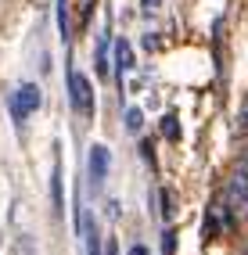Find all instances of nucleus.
Instances as JSON below:
<instances>
[{
	"label": "nucleus",
	"mask_w": 248,
	"mask_h": 255,
	"mask_svg": "<svg viewBox=\"0 0 248 255\" xmlns=\"http://www.w3.org/2000/svg\"><path fill=\"white\" fill-rule=\"evenodd\" d=\"M40 105H43V94H40V87H36V83H22V87H18V94L11 97V115H14V123H18V129L25 126V119H29L32 112H36Z\"/></svg>",
	"instance_id": "obj_1"
},
{
	"label": "nucleus",
	"mask_w": 248,
	"mask_h": 255,
	"mask_svg": "<svg viewBox=\"0 0 248 255\" xmlns=\"http://www.w3.org/2000/svg\"><path fill=\"white\" fill-rule=\"evenodd\" d=\"M69 94H72V108L83 115V119H90L94 115V94H90V79L83 76V72H69Z\"/></svg>",
	"instance_id": "obj_2"
},
{
	"label": "nucleus",
	"mask_w": 248,
	"mask_h": 255,
	"mask_svg": "<svg viewBox=\"0 0 248 255\" xmlns=\"http://www.w3.org/2000/svg\"><path fill=\"white\" fill-rule=\"evenodd\" d=\"M227 205L238 209V212H248V165L245 162L227 180Z\"/></svg>",
	"instance_id": "obj_3"
},
{
	"label": "nucleus",
	"mask_w": 248,
	"mask_h": 255,
	"mask_svg": "<svg viewBox=\"0 0 248 255\" xmlns=\"http://www.w3.org/2000/svg\"><path fill=\"white\" fill-rule=\"evenodd\" d=\"M108 169H112V151L105 144H94L90 147V183L101 187L108 180Z\"/></svg>",
	"instance_id": "obj_4"
},
{
	"label": "nucleus",
	"mask_w": 248,
	"mask_h": 255,
	"mask_svg": "<svg viewBox=\"0 0 248 255\" xmlns=\"http://www.w3.org/2000/svg\"><path fill=\"white\" fill-rule=\"evenodd\" d=\"M129 69H133V47H129V40H115V79L123 83Z\"/></svg>",
	"instance_id": "obj_5"
},
{
	"label": "nucleus",
	"mask_w": 248,
	"mask_h": 255,
	"mask_svg": "<svg viewBox=\"0 0 248 255\" xmlns=\"http://www.w3.org/2000/svg\"><path fill=\"white\" fill-rule=\"evenodd\" d=\"M76 227L83 230V237H87V255H101V241H97V230H94V219L83 212L76 216Z\"/></svg>",
	"instance_id": "obj_6"
},
{
	"label": "nucleus",
	"mask_w": 248,
	"mask_h": 255,
	"mask_svg": "<svg viewBox=\"0 0 248 255\" xmlns=\"http://www.w3.org/2000/svg\"><path fill=\"white\" fill-rule=\"evenodd\" d=\"M51 201H54V212L65 209V191H61V155H54V173H51Z\"/></svg>",
	"instance_id": "obj_7"
},
{
	"label": "nucleus",
	"mask_w": 248,
	"mask_h": 255,
	"mask_svg": "<svg viewBox=\"0 0 248 255\" xmlns=\"http://www.w3.org/2000/svg\"><path fill=\"white\" fill-rule=\"evenodd\" d=\"M105 47H108V32L97 40V76H101V79H108V50Z\"/></svg>",
	"instance_id": "obj_8"
},
{
	"label": "nucleus",
	"mask_w": 248,
	"mask_h": 255,
	"mask_svg": "<svg viewBox=\"0 0 248 255\" xmlns=\"http://www.w3.org/2000/svg\"><path fill=\"white\" fill-rule=\"evenodd\" d=\"M144 126V112L140 108H126V133H140Z\"/></svg>",
	"instance_id": "obj_9"
},
{
	"label": "nucleus",
	"mask_w": 248,
	"mask_h": 255,
	"mask_svg": "<svg viewBox=\"0 0 248 255\" xmlns=\"http://www.w3.org/2000/svg\"><path fill=\"white\" fill-rule=\"evenodd\" d=\"M162 137H169V140L180 137V126H176V115H173V112H169V115H162Z\"/></svg>",
	"instance_id": "obj_10"
},
{
	"label": "nucleus",
	"mask_w": 248,
	"mask_h": 255,
	"mask_svg": "<svg viewBox=\"0 0 248 255\" xmlns=\"http://www.w3.org/2000/svg\"><path fill=\"white\" fill-rule=\"evenodd\" d=\"M176 252V230H165V237H162V255H173Z\"/></svg>",
	"instance_id": "obj_11"
},
{
	"label": "nucleus",
	"mask_w": 248,
	"mask_h": 255,
	"mask_svg": "<svg viewBox=\"0 0 248 255\" xmlns=\"http://www.w3.org/2000/svg\"><path fill=\"white\" fill-rule=\"evenodd\" d=\"M140 7H144L147 14H155V11L162 7V0H140Z\"/></svg>",
	"instance_id": "obj_12"
},
{
	"label": "nucleus",
	"mask_w": 248,
	"mask_h": 255,
	"mask_svg": "<svg viewBox=\"0 0 248 255\" xmlns=\"http://www.w3.org/2000/svg\"><path fill=\"white\" fill-rule=\"evenodd\" d=\"M105 255H119V241H115V237H108V245H105Z\"/></svg>",
	"instance_id": "obj_13"
},
{
	"label": "nucleus",
	"mask_w": 248,
	"mask_h": 255,
	"mask_svg": "<svg viewBox=\"0 0 248 255\" xmlns=\"http://www.w3.org/2000/svg\"><path fill=\"white\" fill-rule=\"evenodd\" d=\"M126 255H151V252H147L144 245H129V252H126Z\"/></svg>",
	"instance_id": "obj_14"
},
{
	"label": "nucleus",
	"mask_w": 248,
	"mask_h": 255,
	"mask_svg": "<svg viewBox=\"0 0 248 255\" xmlns=\"http://www.w3.org/2000/svg\"><path fill=\"white\" fill-rule=\"evenodd\" d=\"M245 123H248V112H245Z\"/></svg>",
	"instance_id": "obj_15"
}]
</instances>
